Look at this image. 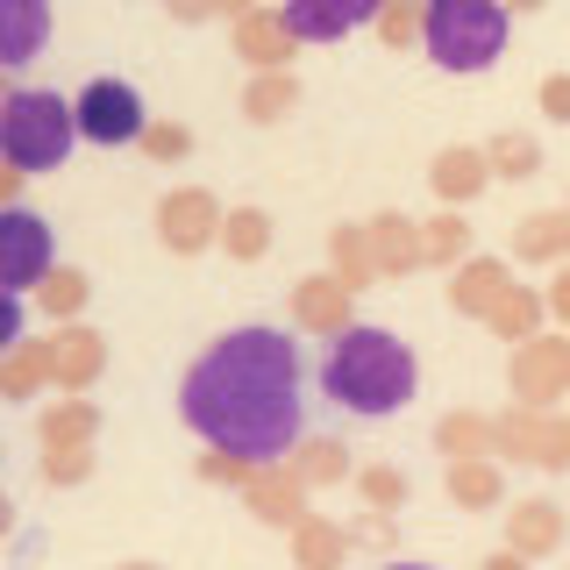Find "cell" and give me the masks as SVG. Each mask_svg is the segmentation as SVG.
Returning a JSON list of instances; mask_svg holds the SVG:
<instances>
[{
  "label": "cell",
  "instance_id": "7bdbcfd3",
  "mask_svg": "<svg viewBox=\"0 0 570 570\" xmlns=\"http://www.w3.org/2000/svg\"><path fill=\"white\" fill-rule=\"evenodd\" d=\"M478 570H528V557H521V549H499V557H485Z\"/></svg>",
  "mask_w": 570,
  "mask_h": 570
},
{
  "label": "cell",
  "instance_id": "7c38bea8",
  "mask_svg": "<svg viewBox=\"0 0 570 570\" xmlns=\"http://www.w3.org/2000/svg\"><path fill=\"white\" fill-rule=\"evenodd\" d=\"M492 178L499 171H492V157L478 150V142H450V150H435V165H428V186H435L442 207H471Z\"/></svg>",
  "mask_w": 570,
  "mask_h": 570
},
{
  "label": "cell",
  "instance_id": "2e32d148",
  "mask_svg": "<svg viewBox=\"0 0 570 570\" xmlns=\"http://www.w3.org/2000/svg\"><path fill=\"white\" fill-rule=\"evenodd\" d=\"M507 285H513V272L499 257H463L456 272H450V307L471 314V321H485L499 299H507Z\"/></svg>",
  "mask_w": 570,
  "mask_h": 570
},
{
  "label": "cell",
  "instance_id": "30bf717a",
  "mask_svg": "<svg viewBox=\"0 0 570 570\" xmlns=\"http://www.w3.org/2000/svg\"><path fill=\"white\" fill-rule=\"evenodd\" d=\"M243 499H249V513H257L264 528H299V521H307V478L293 471V456H285V463H257L249 485H243Z\"/></svg>",
  "mask_w": 570,
  "mask_h": 570
},
{
  "label": "cell",
  "instance_id": "f6af8a7d",
  "mask_svg": "<svg viewBox=\"0 0 570 570\" xmlns=\"http://www.w3.org/2000/svg\"><path fill=\"white\" fill-rule=\"evenodd\" d=\"M507 8H513V14H534V8H542V0H507Z\"/></svg>",
  "mask_w": 570,
  "mask_h": 570
},
{
  "label": "cell",
  "instance_id": "484cf974",
  "mask_svg": "<svg viewBox=\"0 0 570 570\" xmlns=\"http://www.w3.org/2000/svg\"><path fill=\"white\" fill-rule=\"evenodd\" d=\"M542 314H549L542 293H528V285H507V299L485 314V328L507 335V343H528V335H542Z\"/></svg>",
  "mask_w": 570,
  "mask_h": 570
},
{
  "label": "cell",
  "instance_id": "74e56055",
  "mask_svg": "<svg viewBox=\"0 0 570 570\" xmlns=\"http://www.w3.org/2000/svg\"><path fill=\"white\" fill-rule=\"evenodd\" d=\"M22 293H0V356H8V350H22L29 343V335H22Z\"/></svg>",
  "mask_w": 570,
  "mask_h": 570
},
{
  "label": "cell",
  "instance_id": "d6986e66",
  "mask_svg": "<svg viewBox=\"0 0 570 570\" xmlns=\"http://www.w3.org/2000/svg\"><path fill=\"white\" fill-rule=\"evenodd\" d=\"M94 400H79V392H65V400L43 406V421H36V435H43V450H94Z\"/></svg>",
  "mask_w": 570,
  "mask_h": 570
},
{
  "label": "cell",
  "instance_id": "60d3db41",
  "mask_svg": "<svg viewBox=\"0 0 570 570\" xmlns=\"http://www.w3.org/2000/svg\"><path fill=\"white\" fill-rule=\"evenodd\" d=\"M171 22H207V14H222V0H165Z\"/></svg>",
  "mask_w": 570,
  "mask_h": 570
},
{
  "label": "cell",
  "instance_id": "8992f818",
  "mask_svg": "<svg viewBox=\"0 0 570 570\" xmlns=\"http://www.w3.org/2000/svg\"><path fill=\"white\" fill-rule=\"evenodd\" d=\"M507 392L521 406H557V400H570V335H528V343H513Z\"/></svg>",
  "mask_w": 570,
  "mask_h": 570
},
{
  "label": "cell",
  "instance_id": "d6a6232c",
  "mask_svg": "<svg viewBox=\"0 0 570 570\" xmlns=\"http://www.w3.org/2000/svg\"><path fill=\"white\" fill-rule=\"evenodd\" d=\"M328 257H335V272H343L350 285L379 278V257H371V228H335V236H328Z\"/></svg>",
  "mask_w": 570,
  "mask_h": 570
},
{
  "label": "cell",
  "instance_id": "ee69618b",
  "mask_svg": "<svg viewBox=\"0 0 570 570\" xmlns=\"http://www.w3.org/2000/svg\"><path fill=\"white\" fill-rule=\"evenodd\" d=\"M249 8H257V0H222V14H236V22H243Z\"/></svg>",
  "mask_w": 570,
  "mask_h": 570
},
{
  "label": "cell",
  "instance_id": "bcb514c9",
  "mask_svg": "<svg viewBox=\"0 0 570 570\" xmlns=\"http://www.w3.org/2000/svg\"><path fill=\"white\" fill-rule=\"evenodd\" d=\"M115 570H157V563H115Z\"/></svg>",
  "mask_w": 570,
  "mask_h": 570
},
{
  "label": "cell",
  "instance_id": "ab89813d",
  "mask_svg": "<svg viewBox=\"0 0 570 570\" xmlns=\"http://www.w3.org/2000/svg\"><path fill=\"white\" fill-rule=\"evenodd\" d=\"M542 299H549V314H557V321H563V328H570V257L557 264V278H549V285H542Z\"/></svg>",
  "mask_w": 570,
  "mask_h": 570
},
{
  "label": "cell",
  "instance_id": "5bb4252c",
  "mask_svg": "<svg viewBox=\"0 0 570 570\" xmlns=\"http://www.w3.org/2000/svg\"><path fill=\"white\" fill-rule=\"evenodd\" d=\"M299 50V36L285 29V8H249L236 22V58L249 71H285V58Z\"/></svg>",
  "mask_w": 570,
  "mask_h": 570
},
{
  "label": "cell",
  "instance_id": "ffe728a7",
  "mask_svg": "<svg viewBox=\"0 0 570 570\" xmlns=\"http://www.w3.org/2000/svg\"><path fill=\"white\" fill-rule=\"evenodd\" d=\"M513 257H521V264H563L570 257V207L528 214V222L513 228Z\"/></svg>",
  "mask_w": 570,
  "mask_h": 570
},
{
  "label": "cell",
  "instance_id": "44dd1931",
  "mask_svg": "<svg viewBox=\"0 0 570 570\" xmlns=\"http://www.w3.org/2000/svg\"><path fill=\"white\" fill-rule=\"evenodd\" d=\"M450 499H456L463 513H492V507H507L499 463H492V456H450Z\"/></svg>",
  "mask_w": 570,
  "mask_h": 570
},
{
  "label": "cell",
  "instance_id": "d590c367",
  "mask_svg": "<svg viewBox=\"0 0 570 570\" xmlns=\"http://www.w3.org/2000/svg\"><path fill=\"white\" fill-rule=\"evenodd\" d=\"M142 150H150L157 165H178V157L193 150V129L186 121H150V129H142Z\"/></svg>",
  "mask_w": 570,
  "mask_h": 570
},
{
  "label": "cell",
  "instance_id": "3957f363",
  "mask_svg": "<svg viewBox=\"0 0 570 570\" xmlns=\"http://www.w3.org/2000/svg\"><path fill=\"white\" fill-rule=\"evenodd\" d=\"M71 142H86L79 107L58 100L50 86H8V100H0V157H8L14 171H29V178L65 171Z\"/></svg>",
  "mask_w": 570,
  "mask_h": 570
},
{
  "label": "cell",
  "instance_id": "f1b7e54d",
  "mask_svg": "<svg viewBox=\"0 0 570 570\" xmlns=\"http://www.w3.org/2000/svg\"><path fill=\"white\" fill-rule=\"evenodd\" d=\"M222 249L236 264H257L264 249H272V214L264 207H228V222H222Z\"/></svg>",
  "mask_w": 570,
  "mask_h": 570
},
{
  "label": "cell",
  "instance_id": "b9f144b4",
  "mask_svg": "<svg viewBox=\"0 0 570 570\" xmlns=\"http://www.w3.org/2000/svg\"><path fill=\"white\" fill-rule=\"evenodd\" d=\"M343 14H350V22H379L385 0H343Z\"/></svg>",
  "mask_w": 570,
  "mask_h": 570
},
{
  "label": "cell",
  "instance_id": "7402d4cb",
  "mask_svg": "<svg viewBox=\"0 0 570 570\" xmlns=\"http://www.w3.org/2000/svg\"><path fill=\"white\" fill-rule=\"evenodd\" d=\"M299 107V79L293 71H257V79L243 86V115L257 121V129H272V121H285Z\"/></svg>",
  "mask_w": 570,
  "mask_h": 570
},
{
  "label": "cell",
  "instance_id": "7a4b0ae2",
  "mask_svg": "<svg viewBox=\"0 0 570 570\" xmlns=\"http://www.w3.org/2000/svg\"><path fill=\"white\" fill-rule=\"evenodd\" d=\"M414 385H421L414 350L392 328H371V321H350L328 343V356H321V392H328L343 414H364V421L400 414V406L414 400Z\"/></svg>",
  "mask_w": 570,
  "mask_h": 570
},
{
  "label": "cell",
  "instance_id": "ac0fdd59",
  "mask_svg": "<svg viewBox=\"0 0 570 570\" xmlns=\"http://www.w3.org/2000/svg\"><path fill=\"white\" fill-rule=\"evenodd\" d=\"M364 228H371V257H379L385 278H400V272H414V264H428L421 222H406V214H379V222H364Z\"/></svg>",
  "mask_w": 570,
  "mask_h": 570
},
{
  "label": "cell",
  "instance_id": "83f0119b",
  "mask_svg": "<svg viewBox=\"0 0 570 570\" xmlns=\"http://www.w3.org/2000/svg\"><path fill=\"white\" fill-rule=\"evenodd\" d=\"M421 236H428V264H435V272H456V264L471 257V222H463V207H442L435 222H421Z\"/></svg>",
  "mask_w": 570,
  "mask_h": 570
},
{
  "label": "cell",
  "instance_id": "6da1fadb",
  "mask_svg": "<svg viewBox=\"0 0 570 570\" xmlns=\"http://www.w3.org/2000/svg\"><path fill=\"white\" fill-rule=\"evenodd\" d=\"M178 421L207 450L285 463L307 442V400H299V350L285 328H228L193 356L178 379Z\"/></svg>",
  "mask_w": 570,
  "mask_h": 570
},
{
  "label": "cell",
  "instance_id": "f546056e",
  "mask_svg": "<svg viewBox=\"0 0 570 570\" xmlns=\"http://www.w3.org/2000/svg\"><path fill=\"white\" fill-rule=\"evenodd\" d=\"M485 157H492V171H499V178H534V171H542V142H534L528 129L492 136V142H485Z\"/></svg>",
  "mask_w": 570,
  "mask_h": 570
},
{
  "label": "cell",
  "instance_id": "8d00e7d4",
  "mask_svg": "<svg viewBox=\"0 0 570 570\" xmlns=\"http://www.w3.org/2000/svg\"><path fill=\"white\" fill-rule=\"evenodd\" d=\"M43 478H50V485H79V478H94V450H50Z\"/></svg>",
  "mask_w": 570,
  "mask_h": 570
},
{
  "label": "cell",
  "instance_id": "8fae6325",
  "mask_svg": "<svg viewBox=\"0 0 570 570\" xmlns=\"http://www.w3.org/2000/svg\"><path fill=\"white\" fill-rule=\"evenodd\" d=\"M350 299H356V285H350L343 272H314V278L293 285V321H299L307 335H328V343H335V335L356 321Z\"/></svg>",
  "mask_w": 570,
  "mask_h": 570
},
{
  "label": "cell",
  "instance_id": "d4e9b609",
  "mask_svg": "<svg viewBox=\"0 0 570 570\" xmlns=\"http://www.w3.org/2000/svg\"><path fill=\"white\" fill-rule=\"evenodd\" d=\"M86 299H94V285H86L79 264H58L43 285H36V307L50 314V328H65V321H79L86 314Z\"/></svg>",
  "mask_w": 570,
  "mask_h": 570
},
{
  "label": "cell",
  "instance_id": "9c48e42d",
  "mask_svg": "<svg viewBox=\"0 0 570 570\" xmlns=\"http://www.w3.org/2000/svg\"><path fill=\"white\" fill-rule=\"evenodd\" d=\"M222 200H214L207 186H178L157 200V243L171 249V257H200V249L222 243Z\"/></svg>",
  "mask_w": 570,
  "mask_h": 570
},
{
  "label": "cell",
  "instance_id": "4fadbf2b",
  "mask_svg": "<svg viewBox=\"0 0 570 570\" xmlns=\"http://www.w3.org/2000/svg\"><path fill=\"white\" fill-rule=\"evenodd\" d=\"M43 356H50V385L58 392H86L100 379V364H107V343L94 328H79V321H65V328L43 343Z\"/></svg>",
  "mask_w": 570,
  "mask_h": 570
},
{
  "label": "cell",
  "instance_id": "836d02e7",
  "mask_svg": "<svg viewBox=\"0 0 570 570\" xmlns=\"http://www.w3.org/2000/svg\"><path fill=\"white\" fill-rule=\"evenodd\" d=\"M36 385H50V356H43V343H22V350H8L0 392H8V400H29Z\"/></svg>",
  "mask_w": 570,
  "mask_h": 570
},
{
  "label": "cell",
  "instance_id": "277c9868",
  "mask_svg": "<svg viewBox=\"0 0 570 570\" xmlns=\"http://www.w3.org/2000/svg\"><path fill=\"white\" fill-rule=\"evenodd\" d=\"M507 22H513L507 0H428V36H421V50H428L442 71L471 79V71L499 65V50H507Z\"/></svg>",
  "mask_w": 570,
  "mask_h": 570
},
{
  "label": "cell",
  "instance_id": "e575fe53",
  "mask_svg": "<svg viewBox=\"0 0 570 570\" xmlns=\"http://www.w3.org/2000/svg\"><path fill=\"white\" fill-rule=\"evenodd\" d=\"M356 492L371 499V513H400V507H406V471L371 463V471H356Z\"/></svg>",
  "mask_w": 570,
  "mask_h": 570
},
{
  "label": "cell",
  "instance_id": "ba28073f",
  "mask_svg": "<svg viewBox=\"0 0 570 570\" xmlns=\"http://www.w3.org/2000/svg\"><path fill=\"white\" fill-rule=\"evenodd\" d=\"M499 456H521L534 471H570V421L557 406H513L499 414Z\"/></svg>",
  "mask_w": 570,
  "mask_h": 570
},
{
  "label": "cell",
  "instance_id": "52a82bcc",
  "mask_svg": "<svg viewBox=\"0 0 570 570\" xmlns=\"http://www.w3.org/2000/svg\"><path fill=\"white\" fill-rule=\"evenodd\" d=\"M71 107H79V136L86 142H107V150H115V142H142V129H150L142 94H136L129 79H94Z\"/></svg>",
  "mask_w": 570,
  "mask_h": 570
},
{
  "label": "cell",
  "instance_id": "4316f807",
  "mask_svg": "<svg viewBox=\"0 0 570 570\" xmlns=\"http://www.w3.org/2000/svg\"><path fill=\"white\" fill-rule=\"evenodd\" d=\"M343 549H350V534L335 528V521H321V513H307V521L293 528V557H299V570H343Z\"/></svg>",
  "mask_w": 570,
  "mask_h": 570
},
{
  "label": "cell",
  "instance_id": "cb8c5ba5",
  "mask_svg": "<svg viewBox=\"0 0 570 570\" xmlns=\"http://www.w3.org/2000/svg\"><path fill=\"white\" fill-rule=\"evenodd\" d=\"M435 450L442 456H499V421H485V414H442L435 421Z\"/></svg>",
  "mask_w": 570,
  "mask_h": 570
},
{
  "label": "cell",
  "instance_id": "603a6c76",
  "mask_svg": "<svg viewBox=\"0 0 570 570\" xmlns=\"http://www.w3.org/2000/svg\"><path fill=\"white\" fill-rule=\"evenodd\" d=\"M285 29H293L299 43H343L356 22L343 14V0H285Z\"/></svg>",
  "mask_w": 570,
  "mask_h": 570
},
{
  "label": "cell",
  "instance_id": "f35d334b",
  "mask_svg": "<svg viewBox=\"0 0 570 570\" xmlns=\"http://www.w3.org/2000/svg\"><path fill=\"white\" fill-rule=\"evenodd\" d=\"M534 100H542L549 121H570V71H549V79L534 86Z\"/></svg>",
  "mask_w": 570,
  "mask_h": 570
},
{
  "label": "cell",
  "instance_id": "e0dca14e",
  "mask_svg": "<svg viewBox=\"0 0 570 570\" xmlns=\"http://www.w3.org/2000/svg\"><path fill=\"white\" fill-rule=\"evenodd\" d=\"M50 36V0H0V65L22 71Z\"/></svg>",
  "mask_w": 570,
  "mask_h": 570
},
{
  "label": "cell",
  "instance_id": "7dc6e473",
  "mask_svg": "<svg viewBox=\"0 0 570 570\" xmlns=\"http://www.w3.org/2000/svg\"><path fill=\"white\" fill-rule=\"evenodd\" d=\"M385 570H428V563H385Z\"/></svg>",
  "mask_w": 570,
  "mask_h": 570
},
{
  "label": "cell",
  "instance_id": "4dcf8cb0",
  "mask_svg": "<svg viewBox=\"0 0 570 570\" xmlns=\"http://www.w3.org/2000/svg\"><path fill=\"white\" fill-rule=\"evenodd\" d=\"M293 471L307 478V492L314 485H343V478H350V450H343V442H299Z\"/></svg>",
  "mask_w": 570,
  "mask_h": 570
},
{
  "label": "cell",
  "instance_id": "1f68e13d",
  "mask_svg": "<svg viewBox=\"0 0 570 570\" xmlns=\"http://www.w3.org/2000/svg\"><path fill=\"white\" fill-rule=\"evenodd\" d=\"M371 29H379V43H385V50L421 43V36H428V0H385V14H379Z\"/></svg>",
  "mask_w": 570,
  "mask_h": 570
},
{
  "label": "cell",
  "instance_id": "5b68a950",
  "mask_svg": "<svg viewBox=\"0 0 570 570\" xmlns=\"http://www.w3.org/2000/svg\"><path fill=\"white\" fill-rule=\"evenodd\" d=\"M50 272H58V243H50V222L29 207H0V293H36Z\"/></svg>",
  "mask_w": 570,
  "mask_h": 570
},
{
  "label": "cell",
  "instance_id": "9a60e30c",
  "mask_svg": "<svg viewBox=\"0 0 570 570\" xmlns=\"http://www.w3.org/2000/svg\"><path fill=\"white\" fill-rule=\"evenodd\" d=\"M507 549H521V557H557L563 549V507L557 499H513L507 513Z\"/></svg>",
  "mask_w": 570,
  "mask_h": 570
}]
</instances>
